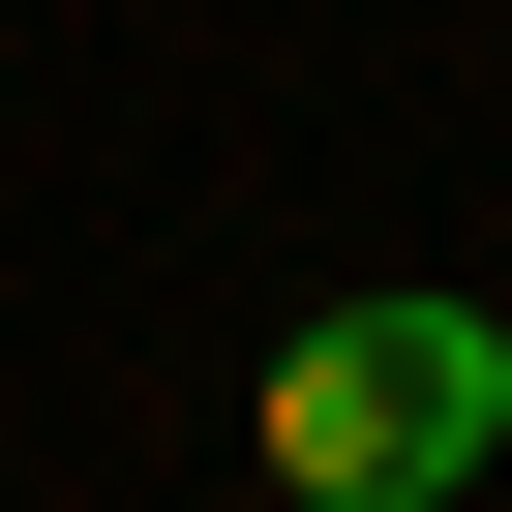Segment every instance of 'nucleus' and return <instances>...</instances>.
Returning <instances> with one entry per match:
<instances>
[{
  "mask_svg": "<svg viewBox=\"0 0 512 512\" xmlns=\"http://www.w3.org/2000/svg\"><path fill=\"white\" fill-rule=\"evenodd\" d=\"M241 452H272V512H452V482L512 452V332H482L452 272H392V302H302Z\"/></svg>",
  "mask_w": 512,
  "mask_h": 512,
  "instance_id": "obj_1",
  "label": "nucleus"
}]
</instances>
